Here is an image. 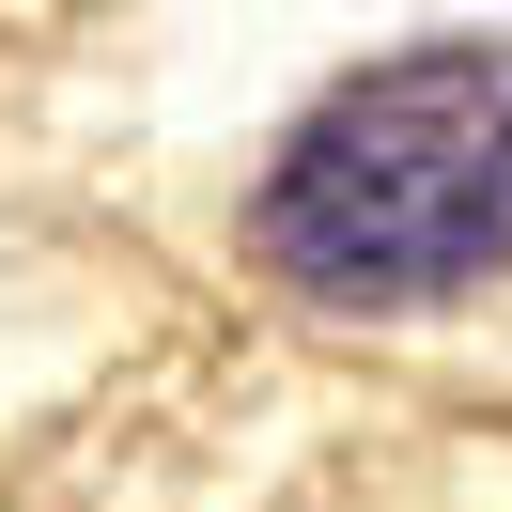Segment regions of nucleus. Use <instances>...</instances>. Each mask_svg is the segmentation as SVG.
<instances>
[{"label": "nucleus", "instance_id": "f257e3e1", "mask_svg": "<svg viewBox=\"0 0 512 512\" xmlns=\"http://www.w3.org/2000/svg\"><path fill=\"white\" fill-rule=\"evenodd\" d=\"M249 264L326 326L450 311L512 264V47L435 32L326 78L249 187Z\"/></svg>", "mask_w": 512, "mask_h": 512}]
</instances>
